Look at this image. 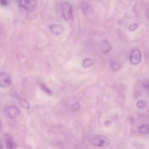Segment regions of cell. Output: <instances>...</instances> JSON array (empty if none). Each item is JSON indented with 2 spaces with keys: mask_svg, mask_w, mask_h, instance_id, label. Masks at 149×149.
I'll return each mask as SVG.
<instances>
[{
  "mask_svg": "<svg viewBox=\"0 0 149 149\" xmlns=\"http://www.w3.org/2000/svg\"><path fill=\"white\" fill-rule=\"evenodd\" d=\"M61 10L64 20L67 22H72L73 21V15L70 4L67 2L63 3L61 5Z\"/></svg>",
  "mask_w": 149,
  "mask_h": 149,
  "instance_id": "1",
  "label": "cell"
},
{
  "mask_svg": "<svg viewBox=\"0 0 149 149\" xmlns=\"http://www.w3.org/2000/svg\"><path fill=\"white\" fill-rule=\"evenodd\" d=\"M92 143L100 148H106L110 144L109 140L106 136L101 135L95 136L92 140Z\"/></svg>",
  "mask_w": 149,
  "mask_h": 149,
  "instance_id": "2",
  "label": "cell"
},
{
  "mask_svg": "<svg viewBox=\"0 0 149 149\" xmlns=\"http://www.w3.org/2000/svg\"><path fill=\"white\" fill-rule=\"evenodd\" d=\"M19 3L22 8L30 12L35 10L37 6L36 0H20Z\"/></svg>",
  "mask_w": 149,
  "mask_h": 149,
  "instance_id": "3",
  "label": "cell"
},
{
  "mask_svg": "<svg viewBox=\"0 0 149 149\" xmlns=\"http://www.w3.org/2000/svg\"><path fill=\"white\" fill-rule=\"evenodd\" d=\"M141 61V53L138 49H134L131 51L130 56V61L131 64L136 65Z\"/></svg>",
  "mask_w": 149,
  "mask_h": 149,
  "instance_id": "4",
  "label": "cell"
},
{
  "mask_svg": "<svg viewBox=\"0 0 149 149\" xmlns=\"http://www.w3.org/2000/svg\"><path fill=\"white\" fill-rule=\"evenodd\" d=\"M81 10L85 15L88 18H92L94 15L93 10L91 6L86 1L82 2L81 5Z\"/></svg>",
  "mask_w": 149,
  "mask_h": 149,
  "instance_id": "5",
  "label": "cell"
},
{
  "mask_svg": "<svg viewBox=\"0 0 149 149\" xmlns=\"http://www.w3.org/2000/svg\"><path fill=\"white\" fill-rule=\"evenodd\" d=\"M11 84L10 77L5 72H0V86L3 88H8L10 86Z\"/></svg>",
  "mask_w": 149,
  "mask_h": 149,
  "instance_id": "6",
  "label": "cell"
},
{
  "mask_svg": "<svg viewBox=\"0 0 149 149\" xmlns=\"http://www.w3.org/2000/svg\"><path fill=\"white\" fill-rule=\"evenodd\" d=\"M7 113L9 116L12 119L17 118L21 114L20 110L15 107H8L7 109Z\"/></svg>",
  "mask_w": 149,
  "mask_h": 149,
  "instance_id": "7",
  "label": "cell"
},
{
  "mask_svg": "<svg viewBox=\"0 0 149 149\" xmlns=\"http://www.w3.org/2000/svg\"><path fill=\"white\" fill-rule=\"evenodd\" d=\"M50 30L54 35L58 36L63 32L64 29L58 24H52L50 26Z\"/></svg>",
  "mask_w": 149,
  "mask_h": 149,
  "instance_id": "8",
  "label": "cell"
},
{
  "mask_svg": "<svg viewBox=\"0 0 149 149\" xmlns=\"http://www.w3.org/2000/svg\"><path fill=\"white\" fill-rule=\"evenodd\" d=\"M100 49L104 53H108L112 49V46L107 40L102 41L100 44Z\"/></svg>",
  "mask_w": 149,
  "mask_h": 149,
  "instance_id": "9",
  "label": "cell"
},
{
  "mask_svg": "<svg viewBox=\"0 0 149 149\" xmlns=\"http://www.w3.org/2000/svg\"><path fill=\"white\" fill-rule=\"evenodd\" d=\"M17 100L20 105L25 109H29L30 107V104L29 101L26 99L22 97H17Z\"/></svg>",
  "mask_w": 149,
  "mask_h": 149,
  "instance_id": "10",
  "label": "cell"
},
{
  "mask_svg": "<svg viewBox=\"0 0 149 149\" xmlns=\"http://www.w3.org/2000/svg\"><path fill=\"white\" fill-rule=\"evenodd\" d=\"M6 143V147L8 149H16L17 147V144L10 138L7 139Z\"/></svg>",
  "mask_w": 149,
  "mask_h": 149,
  "instance_id": "11",
  "label": "cell"
},
{
  "mask_svg": "<svg viewBox=\"0 0 149 149\" xmlns=\"http://www.w3.org/2000/svg\"><path fill=\"white\" fill-rule=\"evenodd\" d=\"M138 131L141 134H147L149 133V125L147 124L141 125L138 128Z\"/></svg>",
  "mask_w": 149,
  "mask_h": 149,
  "instance_id": "12",
  "label": "cell"
},
{
  "mask_svg": "<svg viewBox=\"0 0 149 149\" xmlns=\"http://www.w3.org/2000/svg\"><path fill=\"white\" fill-rule=\"evenodd\" d=\"M95 61L93 59L87 58L83 61V63H82V65L84 68H86L93 65Z\"/></svg>",
  "mask_w": 149,
  "mask_h": 149,
  "instance_id": "13",
  "label": "cell"
},
{
  "mask_svg": "<svg viewBox=\"0 0 149 149\" xmlns=\"http://www.w3.org/2000/svg\"><path fill=\"white\" fill-rule=\"evenodd\" d=\"M41 89H42L44 92H45V93L48 94L49 95H51L52 94V91L49 88H48L44 84H41Z\"/></svg>",
  "mask_w": 149,
  "mask_h": 149,
  "instance_id": "14",
  "label": "cell"
},
{
  "mask_svg": "<svg viewBox=\"0 0 149 149\" xmlns=\"http://www.w3.org/2000/svg\"><path fill=\"white\" fill-rule=\"evenodd\" d=\"M111 67L113 70L117 71L120 69V65L119 63L116 62H112L111 63Z\"/></svg>",
  "mask_w": 149,
  "mask_h": 149,
  "instance_id": "15",
  "label": "cell"
},
{
  "mask_svg": "<svg viewBox=\"0 0 149 149\" xmlns=\"http://www.w3.org/2000/svg\"><path fill=\"white\" fill-rule=\"evenodd\" d=\"M147 103L143 100H140L137 103V106L139 108L143 109L146 107Z\"/></svg>",
  "mask_w": 149,
  "mask_h": 149,
  "instance_id": "16",
  "label": "cell"
},
{
  "mask_svg": "<svg viewBox=\"0 0 149 149\" xmlns=\"http://www.w3.org/2000/svg\"><path fill=\"white\" fill-rule=\"evenodd\" d=\"M139 24L138 23H134L130 25L128 27V29L130 31H133L136 30L138 28Z\"/></svg>",
  "mask_w": 149,
  "mask_h": 149,
  "instance_id": "17",
  "label": "cell"
},
{
  "mask_svg": "<svg viewBox=\"0 0 149 149\" xmlns=\"http://www.w3.org/2000/svg\"><path fill=\"white\" fill-rule=\"evenodd\" d=\"M79 102H75L72 105V108L74 110H77L79 109Z\"/></svg>",
  "mask_w": 149,
  "mask_h": 149,
  "instance_id": "18",
  "label": "cell"
},
{
  "mask_svg": "<svg viewBox=\"0 0 149 149\" xmlns=\"http://www.w3.org/2000/svg\"><path fill=\"white\" fill-rule=\"evenodd\" d=\"M0 4L2 6H7L8 4V2L7 0H0Z\"/></svg>",
  "mask_w": 149,
  "mask_h": 149,
  "instance_id": "19",
  "label": "cell"
},
{
  "mask_svg": "<svg viewBox=\"0 0 149 149\" xmlns=\"http://www.w3.org/2000/svg\"><path fill=\"white\" fill-rule=\"evenodd\" d=\"M143 84L145 88L149 89V81H144Z\"/></svg>",
  "mask_w": 149,
  "mask_h": 149,
  "instance_id": "20",
  "label": "cell"
},
{
  "mask_svg": "<svg viewBox=\"0 0 149 149\" xmlns=\"http://www.w3.org/2000/svg\"><path fill=\"white\" fill-rule=\"evenodd\" d=\"M110 123H111V121H107L105 122V126H107V125H110Z\"/></svg>",
  "mask_w": 149,
  "mask_h": 149,
  "instance_id": "21",
  "label": "cell"
},
{
  "mask_svg": "<svg viewBox=\"0 0 149 149\" xmlns=\"http://www.w3.org/2000/svg\"><path fill=\"white\" fill-rule=\"evenodd\" d=\"M0 149H3L2 146L1 142H0Z\"/></svg>",
  "mask_w": 149,
  "mask_h": 149,
  "instance_id": "22",
  "label": "cell"
},
{
  "mask_svg": "<svg viewBox=\"0 0 149 149\" xmlns=\"http://www.w3.org/2000/svg\"><path fill=\"white\" fill-rule=\"evenodd\" d=\"M0 129H1V123H0Z\"/></svg>",
  "mask_w": 149,
  "mask_h": 149,
  "instance_id": "23",
  "label": "cell"
}]
</instances>
